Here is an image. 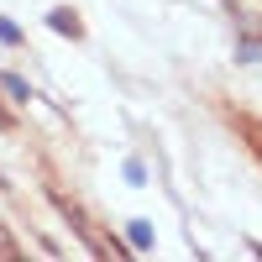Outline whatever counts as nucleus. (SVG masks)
Returning <instances> with one entry per match:
<instances>
[{
	"label": "nucleus",
	"mask_w": 262,
	"mask_h": 262,
	"mask_svg": "<svg viewBox=\"0 0 262 262\" xmlns=\"http://www.w3.org/2000/svg\"><path fill=\"white\" fill-rule=\"evenodd\" d=\"M48 27L63 32V37H84V27H79V16H74V11H53V16H48Z\"/></svg>",
	"instance_id": "1"
},
{
	"label": "nucleus",
	"mask_w": 262,
	"mask_h": 262,
	"mask_svg": "<svg viewBox=\"0 0 262 262\" xmlns=\"http://www.w3.org/2000/svg\"><path fill=\"white\" fill-rule=\"evenodd\" d=\"M0 90L16 95V100H32V90H27V79H21V74H0Z\"/></svg>",
	"instance_id": "2"
},
{
	"label": "nucleus",
	"mask_w": 262,
	"mask_h": 262,
	"mask_svg": "<svg viewBox=\"0 0 262 262\" xmlns=\"http://www.w3.org/2000/svg\"><path fill=\"white\" fill-rule=\"evenodd\" d=\"M131 247H137V252L152 247V226H147V221H131Z\"/></svg>",
	"instance_id": "3"
},
{
	"label": "nucleus",
	"mask_w": 262,
	"mask_h": 262,
	"mask_svg": "<svg viewBox=\"0 0 262 262\" xmlns=\"http://www.w3.org/2000/svg\"><path fill=\"white\" fill-rule=\"evenodd\" d=\"M236 58H242V63H257V58H262V37H242V48H236Z\"/></svg>",
	"instance_id": "4"
},
{
	"label": "nucleus",
	"mask_w": 262,
	"mask_h": 262,
	"mask_svg": "<svg viewBox=\"0 0 262 262\" xmlns=\"http://www.w3.org/2000/svg\"><path fill=\"white\" fill-rule=\"evenodd\" d=\"M0 42H21V32L11 27V21H0Z\"/></svg>",
	"instance_id": "5"
},
{
	"label": "nucleus",
	"mask_w": 262,
	"mask_h": 262,
	"mask_svg": "<svg viewBox=\"0 0 262 262\" xmlns=\"http://www.w3.org/2000/svg\"><path fill=\"white\" fill-rule=\"evenodd\" d=\"M0 252H11V242H0Z\"/></svg>",
	"instance_id": "6"
}]
</instances>
